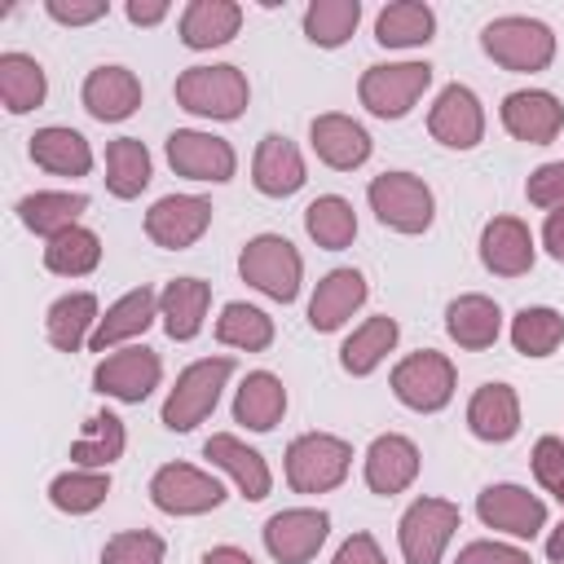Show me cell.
<instances>
[{"instance_id":"cell-33","label":"cell","mask_w":564,"mask_h":564,"mask_svg":"<svg viewBox=\"0 0 564 564\" xmlns=\"http://www.w3.org/2000/svg\"><path fill=\"white\" fill-rule=\"evenodd\" d=\"M97 295L93 291H70L62 300L48 304V317H44V335L57 352H79L84 339H93L97 330Z\"/></svg>"},{"instance_id":"cell-12","label":"cell","mask_w":564,"mask_h":564,"mask_svg":"<svg viewBox=\"0 0 564 564\" xmlns=\"http://www.w3.org/2000/svg\"><path fill=\"white\" fill-rule=\"evenodd\" d=\"M330 533V516L322 507H286L264 520V551L278 564H308Z\"/></svg>"},{"instance_id":"cell-38","label":"cell","mask_w":564,"mask_h":564,"mask_svg":"<svg viewBox=\"0 0 564 564\" xmlns=\"http://www.w3.org/2000/svg\"><path fill=\"white\" fill-rule=\"evenodd\" d=\"M216 339L225 348H242V352H264L273 344V317L256 304H242V300H229L216 317Z\"/></svg>"},{"instance_id":"cell-45","label":"cell","mask_w":564,"mask_h":564,"mask_svg":"<svg viewBox=\"0 0 564 564\" xmlns=\"http://www.w3.org/2000/svg\"><path fill=\"white\" fill-rule=\"evenodd\" d=\"M163 551L154 529H123L101 546V564H163Z\"/></svg>"},{"instance_id":"cell-18","label":"cell","mask_w":564,"mask_h":564,"mask_svg":"<svg viewBox=\"0 0 564 564\" xmlns=\"http://www.w3.org/2000/svg\"><path fill=\"white\" fill-rule=\"evenodd\" d=\"M419 463L423 458H419V445L410 436H401V432L375 436L370 449H366V485H370V494L392 498V494L410 489L414 476H419Z\"/></svg>"},{"instance_id":"cell-42","label":"cell","mask_w":564,"mask_h":564,"mask_svg":"<svg viewBox=\"0 0 564 564\" xmlns=\"http://www.w3.org/2000/svg\"><path fill=\"white\" fill-rule=\"evenodd\" d=\"M106 494H110V476L97 471V467H70V471L53 476V485H48V502L57 511H66V516L97 511L106 502Z\"/></svg>"},{"instance_id":"cell-47","label":"cell","mask_w":564,"mask_h":564,"mask_svg":"<svg viewBox=\"0 0 564 564\" xmlns=\"http://www.w3.org/2000/svg\"><path fill=\"white\" fill-rule=\"evenodd\" d=\"M533 476L542 489H555L564 480V436H538L533 445Z\"/></svg>"},{"instance_id":"cell-4","label":"cell","mask_w":564,"mask_h":564,"mask_svg":"<svg viewBox=\"0 0 564 564\" xmlns=\"http://www.w3.org/2000/svg\"><path fill=\"white\" fill-rule=\"evenodd\" d=\"M352 467V445L330 432H304L286 445V485L295 494H326L344 485Z\"/></svg>"},{"instance_id":"cell-21","label":"cell","mask_w":564,"mask_h":564,"mask_svg":"<svg viewBox=\"0 0 564 564\" xmlns=\"http://www.w3.org/2000/svg\"><path fill=\"white\" fill-rule=\"evenodd\" d=\"M79 97H84V110L93 119L119 123V119L137 115V106H141V79L128 66H93L88 79H84V88H79Z\"/></svg>"},{"instance_id":"cell-54","label":"cell","mask_w":564,"mask_h":564,"mask_svg":"<svg viewBox=\"0 0 564 564\" xmlns=\"http://www.w3.org/2000/svg\"><path fill=\"white\" fill-rule=\"evenodd\" d=\"M546 555H551L555 564H564V520L551 529V538H546Z\"/></svg>"},{"instance_id":"cell-51","label":"cell","mask_w":564,"mask_h":564,"mask_svg":"<svg viewBox=\"0 0 564 564\" xmlns=\"http://www.w3.org/2000/svg\"><path fill=\"white\" fill-rule=\"evenodd\" d=\"M172 13L167 0H128V22L132 26H159Z\"/></svg>"},{"instance_id":"cell-50","label":"cell","mask_w":564,"mask_h":564,"mask_svg":"<svg viewBox=\"0 0 564 564\" xmlns=\"http://www.w3.org/2000/svg\"><path fill=\"white\" fill-rule=\"evenodd\" d=\"M330 564H388V560H383V551H379V542L370 533H352V538L339 542Z\"/></svg>"},{"instance_id":"cell-15","label":"cell","mask_w":564,"mask_h":564,"mask_svg":"<svg viewBox=\"0 0 564 564\" xmlns=\"http://www.w3.org/2000/svg\"><path fill=\"white\" fill-rule=\"evenodd\" d=\"M167 163H172L176 176L212 181V185H225L238 167L234 145L225 137H212V132H198V128H176L167 137Z\"/></svg>"},{"instance_id":"cell-32","label":"cell","mask_w":564,"mask_h":564,"mask_svg":"<svg viewBox=\"0 0 564 564\" xmlns=\"http://www.w3.org/2000/svg\"><path fill=\"white\" fill-rule=\"evenodd\" d=\"M31 159H35V167H44L53 176H88L93 145L84 141V132L62 128V123H48V128H40L31 137Z\"/></svg>"},{"instance_id":"cell-49","label":"cell","mask_w":564,"mask_h":564,"mask_svg":"<svg viewBox=\"0 0 564 564\" xmlns=\"http://www.w3.org/2000/svg\"><path fill=\"white\" fill-rule=\"evenodd\" d=\"M454 564H533V560H529L524 551L507 546V542H489V538H480V542H467V546L458 551Z\"/></svg>"},{"instance_id":"cell-26","label":"cell","mask_w":564,"mask_h":564,"mask_svg":"<svg viewBox=\"0 0 564 564\" xmlns=\"http://www.w3.org/2000/svg\"><path fill=\"white\" fill-rule=\"evenodd\" d=\"M445 330H449V339L458 344V348H467V352H485V348H494L498 344V335H502V308L489 300V295H458V300H449V308H445Z\"/></svg>"},{"instance_id":"cell-40","label":"cell","mask_w":564,"mask_h":564,"mask_svg":"<svg viewBox=\"0 0 564 564\" xmlns=\"http://www.w3.org/2000/svg\"><path fill=\"white\" fill-rule=\"evenodd\" d=\"M511 344L524 357H551L564 344V313L546 304H524L511 317Z\"/></svg>"},{"instance_id":"cell-9","label":"cell","mask_w":564,"mask_h":564,"mask_svg":"<svg viewBox=\"0 0 564 564\" xmlns=\"http://www.w3.org/2000/svg\"><path fill=\"white\" fill-rule=\"evenodd\" d=\"M463 524V511L458 502L449 498H414L397 524V542H401V555L405 564H441L454 529Z\"/></svg>"},{"instance_id":"cell-22","label":"cell","mask_w":564,"mask_h":564,"mask_svg":"<svg viewBox=\"0 0 564 564\" xmlns=\"http://www.w3.org/2000/svg\"><path fill=\"white\" fill-rule=\"evenodd\" d=\"M308 137H313L317 159H322L326 167H335V172H352V167H361V163L370 159V150H375L370 132H366L357 119L339 115V110L317 115L313 128H308Z\"/></svg>"},{"instance_id":"cell-43","label":"cell","mask_w":564,"mask_h":564,"mask_svg":"<svg viewBox=\"0 0 564 564\" xmlns=\"http://www.w3.org/2000/svg\"><path fill=\"white\" fill-rule=\"evenodd\" d=\"M361 22V0H313L304 9V35L317 48H339Z\"/></svg>"},{"instance_id":"cell-35","label":"cell","mask_w":564,"mask_h":564,"mask_svg":"<svg viewBox=\"0 0 564 564\" xmlns=\"http://www.w3.org/2000/svg\"><path fill=\"white\" fill-rule=\"evenodd\" d=\"M397 335H401V326H397V317H388V313H375V317H366L348 339H344V348H339V366L348 370V375H357V379H366L392 348H397Z\"/></svg>"},{"instance_id":"cell-24","label":"cell","mask_w":564,"mask_h":564,"mask_svg":"<svg viewBox=\"0 0 564 564\" xmlns=\"http://www.w3.org/2000/svg\"><path fill=\"white\" fill-rule=\"evenodd\" d=\"M467 427L485 445H507L520 432V397L511 383H480L467 401Z\"/></svg>"},{"instance_id":"cell-6","label":"cell","mask_w":564,"mask_h":564,"mask_svg":"<svg viewBox=\"0 0 564 564\" xmlns=\"http://www.w3.org/2000/svg\"><path fill=\"white\" fill-rule=\"evenodd\" d=\"M238 273L260 295H269L278 304H291L300 295V282H304V260L282 234H256L238 256Z\"/></svg>"},{"instance_id":"cell-19","label":"cell","mask_w":564,"mask_h":564,"mask_svg":"<svg viewBox=\"0 0 564 564\" xmlns=\"http://www.w3.org/2000/svg\"><path fill=\"white\" fill-rule=\"evenodd\" d=\"M533 234L520 216H494L480 229V264L494 278H520L533 269Z\"/></svg>"},{"instance_id":"cell-3","label":"cell","mask_w":564,"mask_h":564,"mask_svg":"<svg viewBox=\"0 0 564 564\" xmlns=\"http://www.w3.org/2000/svg\"><path fill=\"white\" fill-rule=\"evenodd\" d=\"M234 375V357H203L176 375V388L163 401V427L167 432H194L220 401V388Z\"/></svg>"},{"instance_id":"cell-27","label":"cell","mask_w":564,"mask_h":564,"mask_svg":"<svg viewBox=\"0 0 564 564\" xmlns=\"http://www.w3.org/2000/svg\"><path fill=\"white\" fill-rule=\"evenodd\" d=\"M207 304H212V286L203 278H172L159 295V317H163L167 339H176V344L194 339L203 330Z\"/></svg>"},{"instance_id":"cell-46","label":"cell","mask_w":564,"mask_h":564,"mask_svg":"<svg viewBox=\"0 0 564 564\" xmlns=\"http://www.w3.org/2000/svg\"><path fill=\"white\" fill-rule=\"evenodd\" d=\"M524 198H529L533 207H546V212L564 207V159L533 167L529 181H524Z\"/></svg>"},{"instance_id":"cell-1","label":"cell","mask_w":564,"mask_h":564,"mask_svg":"<svg viewBox=\"0 0 564 564\" xmlns=\"http://www.w3.org/2000/svg\"><path fill=\"white\" fill-rule=\"evenodd\" d=\"M176 106L189 110V115H203V119H238L251 101V88H247V75L229 62H216V66H189L176 75Z\"/></svg>"},{"instance_id":"cell-13","label":"cell","mask_w":564,"mask_h":564,"mask_svg":"<svg viewBox=\"0 0 564 564\" xmlns=\"http://www.w3.org/2000/svg\"><path fill=\"white\" fill-rule=\"evenodd\" d=\"M212 225V203L198 194H163L145 212V238L163 251H185L194 247Z\"/></svg>"},{"instance_id":"cell-34","label":"cell","mask_w":564,"mask_h":564,"mask_svg":"<svg viewBox=\"0 0 564 564\" xmlns=\"http://www.w3.org/2000/svg\"><path fill=\"white\" fill-rule=\"evenodd\" d=\"M48 97V79H44V66L31 57V53H0V101L9 115H26L35 106H44Z\"/></svg>"},{"instance_id":"cell-39","label":"cell","mask_w":564,"mask_h":564,"mask_svg":"<svg viewBox=\"0 0 564 564\" xmlns=\"http://www.w3.org/2000/svg\"><path fill=\"white\" fill-rule=\"evenodd\" d=\"M150 185V150L137 137H119L106 145V189L115 198H137Z\"/></svg>"},{"instance_id":"cell-11","label":"cell","mask_w":564,"mask_h":564,"mask_svg":"<svg viewBox=\"0 0 564 564\" xmlns=\"http://www.w3.org/2000/svg\"><path fill=\"white\" fill-rule=\"evenodd\" d=\"M159 375H163L159 352L145 348V344H137V348H119V352L101 357L97 370H93V388L101 397L123 401V405H141L159 388Z\"/></svg>"},{"instance_id":"cell-5","label":"cell","mask_w":564,"mask_h":564,"mask_svg":"<svg viewBox=\"0 0 564 564\" xmlns=\"http://www.w3.org/2000/svg\"><path fill=\"white\" fill-rule=\"evenodd\" d=\"M370 212L379 216V225L397 229V234H427L432 216H436V198L427 189L423 176L414 172H383L366 185Z\"/></svg>"},{"instance_id":"cell-29","label":"cell","mask_w":564,"mask_h":564,"mask_svg":"<svg viewBox=\"0 0 564 564\" xmlns=\"http://www.w3.org/2000/svg\"><path fill=\"white\" fill-rule=\"evenodd\" d=\"M286 414V388L273 370H251L242 383H238V397H234V423L251 427V432H273Z\"/></svg>"},{"instance_id":"cell-25","label":"cell","mask_w":564,"mask_h":564,"mask_svg":"<svg viewBox=\"0 0 564 564\" xmlns=\"http://www.w3.org/2000/svg\"><path fill=\"white\" fill-rule=\"evenodd\" d=\"M203 454H207L220 471H229V480L238 485V494H242L247 502H264V498H269L273 476H269V463H264L260 449L242 445V441L229 436V432H216V436H207Z\"/></svg>"},{"instance_id":"cell-2","label":"cell","mask_w":564,"mask_h":564,"mask_svg":"<svg viewBox=\"0 0 564 564\" xmlns=\"http://www.w3.org/2000/svg\"><path fill=\"white\" fill-rule=\"evenodd\" d=\"M480 48H485L502 70L533 75V70H546V66H551V57H555V31H551L546 22H538V18L507 13V18L485 22Z\"/></svg>"},{"instance_id":"cell-17","label":"cell","mask_w":564,"mask_h":564,"mask_svg":"<svg viewBox=\"0 0 564 564\" xmlns=\"http://www.w3.org/2000/svg\"><path fill=\"white\" fill-rule=\"evenodd\" d=\"M502 128L524 145H551L564 128V106L546 88H520L502 97Z\"/></svg>"},{"instance_id":"cell-55","label":"cell","mask_w":564,"mask_h":564,"mask_svg":"<svg viewBox=\"0 0 564 564\" xmlns=\"http://www.w3.org/2000/svg\"><path fill=\"white\" fill-rule=\"evenodd\" d=\"M551 494H555V498H560V507H564V480H560V485H555Z\"/></svg>"},{"instance_id":"cell-23","label":"cell","mask_w":564,"mask_h":564,"mask_svg":"<svg viewBox=\"0 0 564 564\" xmlns=\"http://www.w3.org/2000/svg\"><path fill=\"white\" fill-rule=\"evenodd\" d=\"M366 295H370V286H366V278H361L357 269H330V273L317 282L313 300H308V326H313L317 335L339 330V326L366 304Z\"/></svg>"},{"instance_id":"cell-53","label":"cell","mask_w":564,"mask_h":564,"mask_svg":"<svg viewBox=\"0 0 564 564\" xmlns=\"http://www.w3.org/2000/svg\"><path fill=\"white\" fill-rule=\"evenodd\" d=\"M198 564H256L247 551H238V546H212Z\"/></svg>"},{"instance_id":"cell-7","label":"cell","mask_w":564,"mask_h":564,"mask_svg":"<svg viewBox=\"0 0 564 564\" xmlns=\"http://www.w3.org/2000/svg\"><path fill=\"white\" fill-rule=\"evenodd\" d=\"M432 66L427 62H379L366 66L357 79V97L375 119H401L414 110V101L427 93Z\"/></svg>"},{"instance_id":"cell-10","label":"cell","mask_w":564,"mask_h":564,"mask_svg":"<svg viewBox=\"0 0 564 564\" xmlns=\"http://www.w3.org/2000/svg\"><path fill=\"white\" fill-rule=\"evenodd\" d=\"M150 502L167 516H203L225 502V489L216 476H207L189 463H163L150 476Z\"/></svg>"},{"instance_id":"cell-20","label":"cell","mask_w":564,"mask_h":564,"mask_svg":"<svg viewBox=\"0 0 564 564\" xmlns=\"http://www.w3.org/2000/svg\"><path fill=\"white\" fill-rule=\"evenodd\" d=\"M251 181H256V189H260L264 198H291V194L308 181L304 154L295 150V141L282 137V132L260 137L256 159H251Z\"/></svg>"},{"instance_id":"cell-48","label":"cell","mask_w":564,"mask_h":564,"mask_svg":"<svg viewBox=\"0 0 564 564\" xmlns=\"http://www.w3.org/2000/svg\"><path fill=\"white\" fill-rule=\"evenodd\" d=\"M44 13H48L53 22H62V26H88V22L106 18L110 4H106V0H48Z\"/></svg>"},{"instance_id":"cell-36","label":"cell","mask_w":564,"mask_h":564,"mask_svg":"<svg viewBox=\"0 0 564 564\" xmlns=\"http://www.w3.org/2000/svg\"><path fill=\"white\" fill-rule=\"evenodd\" d=\"M436 31V13L432 4L423 0H392L379 9L375 18V40L383 48H414V44H427Z\"/></svg>"},{"instance_id":"cell-16","label":"cell","mask_w":564,"mask_h":564,"mask_svg":"<svg viewBox=\"0 0 564 564\" xmlns=\"http://www.w3.org/2000/svg\"><path fill=\"white\" fill-rule=\"evenodd\" d=\"M476 516L485 529L511 533V538H533L546 524V502L529 494L524 485H485L476 494Z\"/></svg>"},{"instance_id":"cell-30","label":"cell","mask_w":564,"mask_h":564,"mask_svg":"<svg viewBox=\"0 0 564 564\" xmlns=\"http://www.w3.org/2000/svg\"><path fill=\"white\" fill-rule=\"evenodd\" d=\"M242 9L234 0H189L181 13V44L185 48H220L238 35Z\"/></svg>"},{"instance_id":"cell-44","label":"cell","mask_w":564,"mask_h":564,"mask_svg":"<svg viewBox=\"0 0 564 564\" xmlns=\"http://www.w3.org/2000/svg\"><path fill=\"white\" fill-rule=\"evenodd\" d=\"M123 445H128L123 419L110 414V410H101V414H93V419L84 423V436L70 445V458H75L79 467H110V463L123 454Z\"/></svg>"},{"instance_id":"cell-31","label":"cell","mask_w":564,"mask_h":564,"mask_svg":"<svg viewBox=\"0 0 564 564\" xmlns=\"http://www.w3.org/2000/svg\"><path fill=\"white\" fill-rule=\"evenodd\" d=\"M84 212H88V194H70V189H35L18 203V220L40 238H57L75 229Z\"/></svg>"},{"instance_id":"cell-41","label":"cell","mask_w":564,"mask_h":564,"mask_svg":"<svg viewBox=\"0 0 564 564\" xmlns=\"http://www.w3.org/2000/svg\"><path fill=\"white\" fill-rule=\"evenodd\" d=\"M97 264H101V238L84 225L48 238V247H44V269L57 273V278H84Z\"/></svg>"},{"instance_id":"cell-14","label":"cell","mask_w":564,"mask_h":564,"mask_svg":"<svg viewBox=\"0 0 564 564\" xmlns=\"http://www.w3.org/2000/svg\"><path fill=\"white\" fill-rule=\"evenodd\" d=\"M427 132L445 150H471L485 137V106L467 84H445L427 110Z\"/></svg>"},{"instance_id":"cell-28","label":"cell","mask_w":564,"mask_h":564,"mask_svg":"<svg viewBox=\"0 0 564 564\" xmlns=\"http://www.w3.org/2000/svg\"><path fill=\"white\" fill-rule=\"evenodd\" d=\"M154 317H159V295H154L150 286H137V291L119 295V300L106 308V317L97 322V330H93L88 348H93V352H110L119 339L145 335Z\"/></svg>"},{"instance_id":"cell-37","label":"cell","mask_w":564,"mask_h":564,"mask_svg":"<svg viewBox=\"0 0 564 564\" xmlns=\"http://www.w3.org/2000/svg\"><path fill=\"white\" fill-rule=\"evenodd\" d=\"M304 229H308V238H313L317 247L344 251V247L357 238V212H352L348 198L322 194V198H313V203L304 207Z\"/></svg>"},{"instance_id":"cell-52","label":"cell","mask_w":564,"mask_h":564,"mask_svg":"<svg viewBox=\"0 0 564 564\" xmlns=\"http://www.w3.org/2000/svg\"><path fill=\"white\" fill-rule=\"evenodd\" d=\"M542 247L551 251V260L564 264V207L546 212V225H542Z\"/></svg>"},{"instance_id":"cell-8","label":"cell","mask_w":564,"mask_h":564,"mask_svg":"<svg viewBox=\"0 0 564 564\" xmlns=\"http://www.w3.org/2000/svg\"><path fill=\"white\" fill-rule=\"evenodd\" d=\"M388 383H392V397L401 405H410L414 414H436V410L449 405L458 375H454V361L445 352L419 348V352H410V357H401L392 366V379Z\"/></svg>"}]
</instances>
